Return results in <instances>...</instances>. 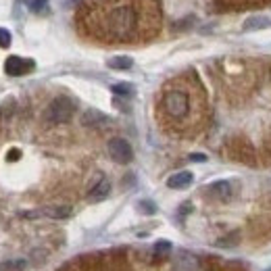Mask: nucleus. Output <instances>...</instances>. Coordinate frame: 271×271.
<instances>
[{"label":"nucleus","instance_id":"1","mask_svg":"<svg viewBox=\"0 0 271 271\" xmlns=\"http://www.w3.org/2000/svg\"><path fill=\"white\" fill-rule=\"evenodd\" d=\"M157 0H96L79 15L88 33L105 42H131L159 27Z\"/></svg>","mask_w":271,"mask_h":271},{"label":"nucleus","instance_id":"2","mask_svg":"<svg viewBox=\"0 0 271 271\" xmlns=\"http://www.w3.org/2000/svg\"><path fill=\"white\" fill-rule=\"evenodd\" d=\"M161 113L169 123H182L192 113V98L188 88L182 86H169L161 98Z\"/></svg>","mask_w":271,"mask_h":271},{"label":"nucleus","instance_id":"3","mask_svg":"<svg viewBox=\"0 0 271 271\" xmlns=\"http://www.w3.org/2000/svg\"><path fill=\"white\" fill-rule=\"evenodd\" d=\"M75 113V103L71 98L67 96H59L50 103L44 111V121L48 125H61V123H67L73 117Z\"/></svg>","mask_w":271,"mask_h":271},{"label":"nucleus","instance_id":"4","mask_svg":"<svg viewBox=\"0 0 271 271\" xmlns=\"http://www.w3.org/2000/svg\"><path fill=\"white\" fill-rule=\"evenodd\" d=\"M109 155H111V159H113L115 163L125 165V163H129V161L133 159V148H131V144H129L127 140H123V138H113V140L109 142Z\"/></svg>","mask_w":271,"mask_h":271},{"label":"nucleus","instance_id":"5","mask_svg":"<svg viewBox=\"0 0 271 271\" xmlns=\"http://www.w3.org/2000/svg\"><path fill=\"white\" fill-rule=\"evenodd\" d=\"M33 69V63L31 61H23L21 57H9L7 63H5V71L7 75L11 77H17V75H23L27 71Z\"/></svg>","mask_w":271,"mask_h":271},{"label":"nucleus","instance_id":"6","mask_svg":"<svg viewBox=\"0 0 271 271\" xmlns=\"http://www.w3.org/2000/svg\"><path fill=\"white\" fill-rule=\"evenodd\" d=\"M81 123L86 125V127H105L111 123V117L105 115V113H100L98 109H90L81 115Z\"/></svg>","mask_w":271,"mask_h":271},{"label":"nucleus","instance_id":"7","mask_svg":"<svg viewBox=\"0 0 271 271\" xmlns=\"http://www.w3.org/2000/svg\"><path fill=\"white\" fill-rule=\"evenodd\" d=\"M109 194H111V182L107 177H103V179H98V184H94V188L88 192V200L90 202H103L109 198Z\"/></svg>","mask_w":271,"mask_h":271},{"label":"nucleus","instance_id":"8","mask_svg":"<svg viewBox=\"0 0 271 271\" xmlns=\"http://www.w3.org/2000/svg\"><path fill=\"white\" fill-rule=\"evenodd\" d=\"M71 207H46L38 213H25V217H50V219H67L71 217Z\"/></svg>","mask_w":271,"mask_h":271},{"label":"nucleus","instance_id":"9","mask_svg":"<svg viewBox=\"0 0 271 271\" xmlns=\"http://www.w3.org/2000/svg\"><path fill=\"white\" fill-rule=\"evenodd\" d=\"M192 182H194V175L190 171H177L167 179V186L171 190H184V188H188V186H192Z\"/></svg>","mask_w":271,"mask_h":271},{"label":"nucleus","instance_id":"10","mask_svg":"<svg viewBox=\"0 0 271 271\" xmlns=\"http://www.w3.org/2000/svg\"><path fill=\"white\" fill-rule=\"evenodd\" d=\"M207 192H209L213 198L228 200V198L232 196V184L225 182V179H221V182H213V184L209 186V188H207Z\"/></svg>","mask_w":271,"mask_h":271},{"label":"nucleus","instance_id":"11","mask_svg":"<svg viewBox=\"0 0 271 271\" xmlns=\"http://www.w3.org/2000/svg\"><path fill=\"white\" fill-rule=\"evenodd\" d=\"M271 27V19L269 17H250V19L244 21L242 25V31H257V29H267Z\"/></svg>","mask_w":271,"mask_h":271},{"label":"nucleus","instance_id":"12","mask_svg":"<svg viewBox=\"0 0 271 271\" xmlns=\"http://www.w3.org/2000/svg\"><path fill=\"white\" fill-rule=\"evenodd\" d=\"M107 65L111 67V69H117V71H125V69H131V57H113L107 61Z\"/></svg>","mask_w":271,"mask_h":271},{"label":"nucleus","instance_id":"13","mask_svg":"<svg viewBox=\"0 0 271 271\" xmlns=\"http://www.w3.org/2000/svg\"><path fill=\"white\" fill-rule=\"evenodd\" d=\"M225 5H234V9H250V7H261L271 0H223Z\"/></svg>","mask_w":271,"mask_h":271},{"label":"nucleus","instance_id":"14","mask_svg":"<svg viewBox=\"0 0 271 271\" xmlns=\"http://www.w3.org/2000/svg\"><path fill=\"white\" fill-rule=\"evenodd\" d=\"M25 267H27V261H23V259H13V261L0 263V271H23Z\"/></svg>","mask_w":271,"mask_h":271},{"label":"nucleus","instance_id":"15","mask_svg":"<svg viewBox=\"0 0 271 271\" xmlns=\"http://www.w3.org/2000/svg\"><path fill=\"white\" fill-rule=\"evenodd\" d=\"M113 90V94H117V96H131L133 94V86L131 83H115V86L111 88Z\"/></svg>","mask_w":271,"mask_h":271},{"label":"nucleus","instance_id":"16","mask_svg":"<svg viewBox=\"0 0 271 271\" xmlns=\"http://www.w3.org/2000/svg\"><path fill=\"white\" fill-rule=\"evenodd\" d=\"M138 211L140 213H144V215H155L157 213V205L152 200H138Z\"/></svg>","mask_w":271,"mask_h":271},{"label":"nucleus","instance_id":"17","mask_svg":"<svg viewBox=\"0 0 271 271\" xmlns=\"http://www.w3.org/2000/svg\"><path fill=\"white\" fill-rule=\"evenodd\" d=\"M169 252H171V242L169 240H159L155 244V255L157 257H165V255H169Z\"/></svg>","mask_w":271,"mask_h":271},{"label":"nucleus","instance_id":"18","mask_svg":"<svg viewBox=\"0 0 271 271\" xmlns=\"http://www.w3.org/2000/svg\"><path fill=\"white\" fill-rule=\"evenodd\" d=\"M48 7V0H29V9L31 13H44Z\"/></svg>","mask_w":271,"mask_h":271},{"label":"nucleus","instance_id":"19","mask_svg":"<svg viewBox=\"0 0 271 271\" xmlns=\"http://www.w3.org/2000/svg\"><path fill=\"white\" fill-rule=\"evenodd\" d=\"M11 46V31L0 27V48H9Z\"/></svg>","mask_w":271,"mask_h":271},{"label":"nucleus","instance_id":"20","mask_svg":"<svg viewBox=\"0 0 271 271\" xmlns=\"http://www.w3.org/2000/svg\"><path fill=\"white\" fill-rule=\"evenodd\" d=\"M190 161H194V163H205L207 157H205V155H200V152H194V155H190Z\"/></svg>","mask_w":271,"mask_h":271},{"label":"nucleus","instance_id":"21","mask_svg":"<svg viewBox=\"0 0 271 271\" xmlns=\"http://www.w3.org/2000/svg\"><path fill=\"white\" fill-rule=\"evenodd\" d=\"M17 157H19V150H11V152H9V159H11V161H15Z\"/></svg>","mask_w":271,"mask_h":271},{"label":"nucleus","instance_id":"22","mask_svg":"<svg viewBox=\"0 0 271 271\" xmlns=\"http://www.w3.org/2000/svg\"><path fill=\"white\" fill-rule=\"evenodd\" d=\"M267 271H271V267H269V269H267Z\"/></svg>","mask_w":271,"mask_h":271}]
</instances>
